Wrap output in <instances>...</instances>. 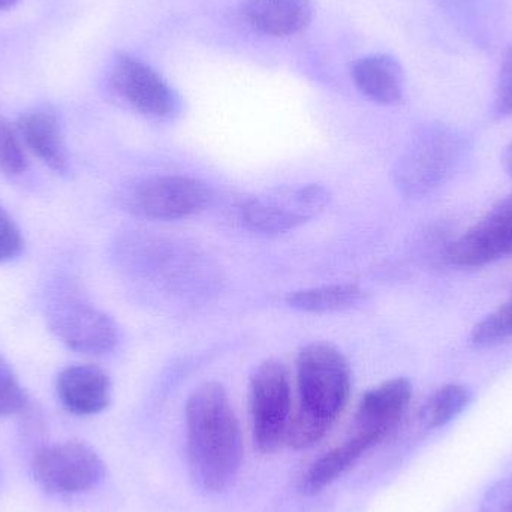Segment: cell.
<instances>
[{
  "mask_svg": "<svg viewBox=\"0 0 512 512\" xmlns=\"http://www.w3.org/2000/svg\"><path fill=\"white\" fill-rule=\"evenodd\" d=\"M291 405L285 366L276 360L259 364L251 378V417L255 447L262 454L274 453L285 441Z\"/></svg>",
  "mask_w": 512,
  "mask_h": 512,
  "instance_id": "cell-9",
  "label": "cell"
},
{
  "mask_svg": "<svg viewBox=\"0 0 512 512\" xmlns=\"http://www.w3.org/2000/svg\"><path fill=\"white\" fill-rule=\"evenodd\" d=\"M352 80L357 89L379 105L399 104L403 98L402 65L390 54H370L352 65Z\"/></svg>",
  "mask_w": 512,
  "mask_h": 512,
  "instance_id": "cell-16",
  "label": "cell"
},
{
  "mask_svg": "<svg viewBox=\"0 0 512 512\" xmlns=\"http://www.w3.org/2000/svg\"><path fill=\"white\" fill-rule=\"evenodd\" d=\"M105 463L90 445L69 441L39 448L32 474L48 495L74 496L90 492L105 478Z\"/></svg>",
  "mask_w": 512,
  "mask_h": 512,
  "instance_id": "cell-7",
  "label": "cell"
},
{
  "mask_svg": "<svg viewBox=\"0 0 512 512\" xmlns=\"http://www.w3.org/2000/svg\"><path fill=\"white\" fill-rule=\"evenodd\" d=\"M18 2H20V0H0V11L12 8V6L17 5Z\"/></svg>",
  "mask_w": 512,
  "mask_h": 512,
  "instance_id": "cell-27",
  "label": "cell"
},
{
  "mask_svg": "<svg viewBox=\"0 0 512 512\" xmlns=\"http://www.w3.org/2000/svg\"><path fill=\"white\" fill-rule=\"evenodd\" d=\"M56 393L66 411L78 417L104 412L111 403V379L95 364H74L57 376Z\"/></svg>",
  "mask_w": 512,
  "mask_h": 512,
  "instance_id": "cell-13",
  "label": "cell"
},
{
  "mask_svg": "<svg viewBox=\"0 0 512 512\" xmlns=\"http://www.w3.org/2000/svg\"><path fill=\"white\" fill-rule=\"evenodd\" d=\"M18 134L24 146L50 170L57 174H66L71 165L62 126L56 113L47 108L24 113L18 119Z\"/></svg>",
  "mask_w": 512,
  "mask_h": 512,
  "instance_id": "cell-14",
  "label": "cell"
},
{
  "mask_svg": "<svg viewBox=\"0 0 512 512\" xmlns=\"http://www.w3.org/2000/svg\"><path fill=\"white\" fill-rule=\"evenodd\" d=\"M300 405L291 415L285 442L295 450L318 444L342 414L351 393V369L330 343L304 346L297 358Z\"/></svg>",
  "mask_w": 512,
  "mask_h": 512,
  "instance_id": "cell-2",
  "label": "cell"
},
{
  "mask_svg": "<svg viewBox=\"0 0 512 512\" xmlns=\"http://www.w3.org/2000/svg\"><path fill=\"white\" fill-rule=\"evenodd\" d=\"M186 454L195 487L227 490L239 474L243 445L230 396L219 382H204L186 402Z\"/></svg>",
  "mask_w": 512,
  "mask_h": 512,
  "instance_id": "cell-1",
  "label": "cell"
},
{
  "mask_svg": "<svg viewBox=\"0 0 512 512\" xmlns=\"http://www.w3.org/2000/svg\"><path fill=\"white\" fill-rule=\"evenodd\" d=\"M462 149V140L451 129L441 125L423 129L397 161V188L411 198L429 194L450 176Z\"/></svg>",
  "mask_w": 512,
  "mask_h": 512,
  "instance_id": "cell-5",
  "label": "cell"
},
{
  "mask_svg": "<svg viewBox=\"0 0 512 512\" xmlns=\"http://www.w3.org/2000/svg\"><path fill=\"white\" fill-rule=\"evenodd\" d=\"M331 203L325 186L303 185L282 188L258 195L243 204L242 222L259 236H282L291 233L321 215Z\"/></svg>",
  "mask_w": 512,
  "mask_h": 512,
  "instance_id": "cell-6",
  "label": "cell"
},
{
  "mask_svg": "<svg viewBox=\"0 0 512 512\" xmlns=\"http://www.w3.org/2000/svg\"><path fill=\"white\" fill-rule=\"evenodd\" d=\"M504 165L505 170H507V173L512 177V143L507 147V150H505Z\"/></svg>",
  "mask_w": 512,
  "mask_h": 512,
  "instance_id": "cell-26",
  "label": "cell"
},
{
  "mask_svg": "<svg viewBox=\"0 0 512 512\" xmlns=\"http://www.w3.org/2000/svg\"><path fill=\"white\" fill-rule=\"evenodd\" d=\"M481 512H512V477L498 481L487 490L481 501Z\"/></svg>",
  "mask_w": 512,
  "mask_h": 512,
  "instance_id": "cell-25",
  "label": "cell"
},
{
  "mask_svg": "<svg viewBox=\"0 0 512 512\" xmlns=\"http://www.w3.org/2000/svg\"><path fill=\"white\" fill-rule=\"evenodd\" d=\"M24 249V239L14 218L0 203V264L14 261Z\"/></svg>",
  "mask_w": 512,
  "mask_h": 512,
  "instance_id": "cell-23",
  "label": "cell"
},
{
  "mask_svg": "<svg viewBox=\"0 0 512 512\" xmlns=\"http://www.w3.org/2000/svg\"><path fill=\"white\" fill-rule=\"evenodd\" d=\"M512 255V192L463 233L448 251L457 267L477 268Z\"/></svg>",
  "mask_w": 512,
  "mask_h": 512,
  "instance_id": "cell-12",
  "label": "cell"
},
{
  "mask_svg": "<svg viewBox=\"0 0 512 512\" xmlns=\"http://www.w3.org/2000/svg\"><path fill=\"white\" fill-rule=\"evenodd\" d=\"M242 12L252 29L274 38L303 32L313 18L310 0H246Z\"/></svg>",
  "mask_w": 512,
  "mask_h": 512,
  "instance_id": "cell-15",
  "label": "cell"
},
{
  "mask_svg": "<svg viewBox=\"0 0 512 512\" xmlns=\"http://www.w3.org/2000/svg\"><path fill=\"white\" fill-rule=\"evenodd\" d=\"M411 399L412 384L406 378L390 379L367 391L358 403L349 438L369 451L399 426Z\"/></svg>",
  "mask_w": 512,
  "mask_h": 512,
  "instance_id": "cell-11",
  "label": "cell"
},
{
  "mask_svg": "<svg viewBox=\"0 0 512 512\" xmlns=\"http://www.w3.org/2000/svg\"><path fill=\"white\" fill-rule=\"evenodd\" d=\"M114 92L137 113L155 120H171L182 102L161 74L128 53H119L111 69Z\"/></svg>",
  "mask_w": 512,
  "mask_h": 512,
  "instance_id": "cell-10",
  "label": "cell"
},
{
  "mask_svg": "<svg viewBox=\"0 0 512 512\" xmlns=\"http://www.w3.org/2000/svg\"><path fill=\"white\" fill-rule=\"evenodd\" d=\"M114 258L129 276L173 292H198L209 280V264L194 248L155 234H123L114 245Z\"/></svg>",
  "mask_w": 512,
  "mask_h": 512,
  "instance_id": "cell-3",
  "label": "cell"
},
{
  "mask_svg": "<svg viewBox=\"0 0 512 512\" xmlns=\"http://www.w3.org/2000/svg\"><path fill=\"white\" fill-rule=\"evenodd\" d=\"M366 448L352 438H346L339 447L319 457L301 478L300 492L306 496L318 495L322 490L339 480L361 457Z\"/></svg>",
  "mask_w": 512,
  "mask_h": 512,
  "instance_id": "cell-17",
  "label": "cell"
},
{
  "mask_svg": "<svg viewBox=\"0 0 512 512\" xmlns=\"http://www.w3.org/2000/svg\"><path fill=\"white\" fill-rule=\"evenodd\" d=\"M212 201L206 183L188 176H156L132 186L123 206L149 221H179L204 212Z\"/></svg>",
  "mask_w": 512,
  "mask_h": 512,
  "instance_id": "cell-8",
  "label": "cell"
},
{
  "mask_svg": "<svg viewBox=\"0 0 512 512\" xmlns=\"http://www.w3.org/2000/svg\"><path fill=\"white\" fill-rule=\"evenodd\" d=\"M29 406L26 390L18 381L11 364L0 354V417L21 414Z\"/></svg>",
  "mask_w": 512,
  "mask_h": 512,
  "instance_id": "cell-22",
  "label": "cell"
},
{
  "mask_svg": "<svg viewBox=\"0 0 512 512\" xmlns=\"http://www.w3.org/2000/svg\"><path fill=\"white\" fill-rule=\"evenodd\" d=\"M44 315L51 333L72 351L105 355L119 345L120 330L116 321L90 303L80 288L65 277L48 285Z\"/></svg>",
  "mask_w": 512,
  "mask_h": 512,
  "instance_id": "cell-4",
  "label": "cell"
},
{
  "mask_svg": "<svg viewBox=\"0 0 512 512\" xmlns=\"http://www.w3.org/2000/svg\"><path fill=\"white\" fill-rule=\"evenodd\" d=\"M29 167L24 143L18 129L8 120L0 119V170L9 177H18L26 173Z\"/></svg>",
  "mask_w": 512,
  "mask_h": 512,
  "instance_id": "cell-21",
  "label": "cell"
},
{
  "mask_svg": "<svg viewBox=\"0 0 512 512\" xmlns=\"http://www.w3.org/2000/svg\"><path fill=\"white\" fill-rule=\"evenodd\" d=\"M495 116H512V41L505 50L499 69L498 84H496L495 104H493Z\"/></svg>",
  "mask_w": 512,
  "mask_h": 512,
  "instance_id": "cell-24",
  "label": "cell"
},
{
  "mask_svg": "<svg viewBox=\"0 0 512 512\" xmlns=\"http://www.w3.org/2000/svg\"><path fill=\"white\" fill-rule=\"evenodd\" d=\"M361 295L363 291L355 283H333L291 292L286 297V304L291 309L306 313L342 312L354 307L361 300Z\"/></svg>",
  "mask_w": 512,
  "mask_h": 512,
  "instance_id": "cell-18",
  "label": "cell"
},
{
  "mask_svg": "<svg viewBox=\"0 0 512 512\" xmlns=\"http://www.w3.org/2000/svg\"><path fill=\"white\" fill-rule=\"evenodd\" d=\"M471 402L472 391L466 385H444L424 402L420 411L421 424L427 430L441 429L456 420Z\"/></svg>",
  "mask_w": 512,
  "mask_h": 512,
  "instance_id": "cell-19",
  "label": "cell"
},
{
  "mask_svg": "<svg viewBox=\"0 0 512 512\" xmlns=\"http://www.w3.org/2000/svg\"><path fill=\"white\" fill-rule=\"evenodd\" d=\"M512 339V295L510 300L481 319L471 334L472 345L477 348H492Z\"/></svg>",
  "mask_w": 512,
  "mask_h": 512,
  "instance_id": "cell-20",
  "label": "cell"
}]
</instances>
